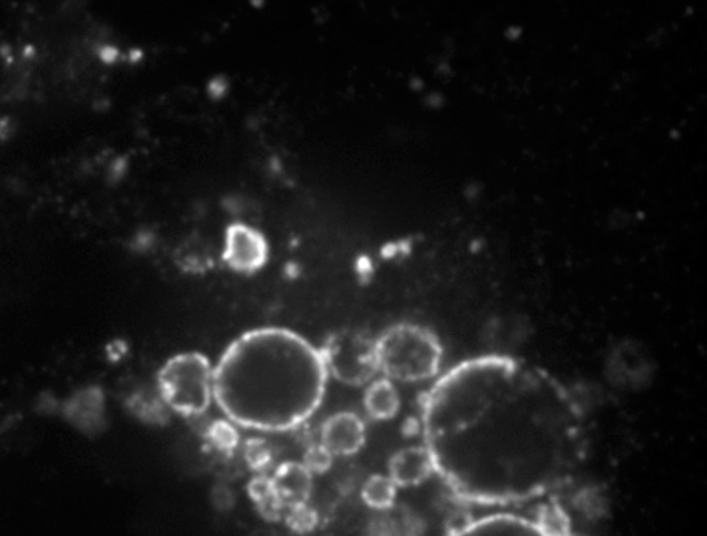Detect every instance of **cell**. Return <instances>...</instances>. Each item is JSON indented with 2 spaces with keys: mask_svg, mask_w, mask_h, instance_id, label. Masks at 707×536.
I'll list each match as a JSON object with an SVG mask.
<instances>
[{
  "mask_svg": "<svg viewBox=\"0 0 707 536\" xmlns=\"http://www.w3.org/2000/svg\"><path fill=\"white\" fill-rule=\"evenodd\" d=\"M422 433L447 487L481 505L532 500L583 460L585 415L553 375L505 356L455 366L422 399Z\"/></svg>",
  "mask_w": 707,
  "mask_h": 536,
  "instance_id": "1",
  "label": "cell"
},
{
  "mask_svg": "<svg viewBox=\"0 0 707 536\" xmlns=\"http://www.w3.org/2000/svg\"><path fill=\"white\" fill-rule=\"evenodd\" d=\"M328 379L309 340L285 328H259L237 337L214 364L213 398L234 425L286 433L320 409Z\"/></svg>",
  "mask_w": 707,
  "mask_h": 536,
  "instance_id": "2",
  "label": "cell"
},
{
  "mask_svg": "<svg viewBox=\"0 0 707 536\" xmlns=\"http://www.w3.org/2000/svg\"><path fill=\"white\" fill-rule=\"evenodd\" d=\"M379 372L392 382L417 383L438 374L443 347L430 329L401 323L376 339Z\"/></svg>",
  "mask_w": 707,
  "mask_h": 536,
  "instance_id": "3",
  "label": "cell"
},
{
  "mask_svg": "<svg viewBox=\"0 0 707 536\" xmlns=\"http://www.w3.org/2000/svg\"><path fill=\"white\" fill-rule=\"evenodd\" d=\"M214 366L198 351L173 356L158 371V395L182 417H198L210 409L213 398Z\"/></svg>",
  "mask_w": 707,
  "mask_h": 536,
  "instance_id": "4",
  "label": "cell"
},
{
  "mask_svg": "<svg viewBox=\"0 0 707 536\" xmlns=\"http://www.w3.org/2000/svg\"><path fill=\"white\" fill-rule=\"evenodd\" d=\"M318 350L329 377L347 387L369 385L379 374L376 339L364 332H332Z\"/></svg>",
  "mask_w": 707,
  "mask_h": 536,
  "instance_id": "5",
  "label": "cell"
},
{
  "mask_svg": "<svg viewBox=\"0 0 707 536\" xmlns=\"http://www.w3.org/2000/svg\"><path fill=\"white\" fill-rule=\"evenodd\" d=\"M222 259L234 272L254 273L267 264L269 245L262 232L237 222L227 227Z\"/></svg>",
  "mask_w": 707,
  "mask_h": 536,
  "instance_id": "6",
  "label": "cell"
},
{
  "mask_svg": "<svg viewBox=\"0 0 707 536\" xmlns=\"http://www.w3.org/2000/svg\"><path fill=\"white\" fill-rule=\"evenodd\" d=\"M366 442V426L353 412H339L323 423L320 444L334 457H348L363 449Z\"/></svg>",
  "mask_w": 707,
  "mask_h": 536,
  "instance_id": "7",
  "label": "cell"
},
{
  "mask_svg": "<svg viewBox=\"0 0 707 536\" xmlns=\"http://www.w3.org/2000/svg\"><path fill=\"white\" fill-rule=\"evenodd\" d=\"M64 417L74 428L85 434L98 433L104 425L106 399L99 388H85L66 399Z\"/></svg>",
  "mask_w": 707,
  "mask_h": 536,
  "instance_id": "8",
  "label": "cell"
},
{
  "mask_svg": "<svg viewBox=\"0 0 707 536\" xmlns=\"http://www.w3.org/2000/svg\"><path fill=\"white\" fill-rule=\"evenodd\" d=\"M433 473V458L425 446L404 447L388 463V476L398 487L423 484Z\"/></svg>",
  "mask_w": 707,
  "mask_h": 536,
  "instance_id": "9",
  "label": "cell"
},
{
  "mask_svg": "<svg viewBox=\"0 0 707 536\" xmlns=\"http://www.w3.org/2000/svg\"><path fill=\"white\" fill-rule=\"evenodd\" d=\"M447 536H542L534 521L514 514H490L463 524Z\"/></svg>",
  "mask_w": 707,
  "mask_h": 536,
  "instance_id": "10",
  "label": "cell"
},
{
  "mask_svg": "<svg viewBox=\"0 0 707 536\" xmlns=\"http://www.w3.org/2000/svg\"><path fill=\"white\" fill-rule=\"evenodd\" d=\"M312 474L301 462H286L278 466L273 473V487L280 495L286 508L301 503H309L312 495Z\"/></svg>",
  "mask_w": 707,
  "mask_h": 536,
  "instance_id": "11",
  "label": "cell"
},
{
  "mask_svg": "<svg viewBox=\"0 0 707 536\" xmlns=\"http://www.w3.org/2000/svg\"><path fill=\"white\" fill-rule=\"evenodd\" d=\"M401 407L395 383L388 379L372 380L364 391V409L377 422H387L398 415Z\"/></svg>",
  "mask_w": 707,
  "mask_h": 536,
  "instance_id": "12",
  "label": "cell"
},
{
  "mask_svg": "<svg viewBox=\"0 0 707 536\" xmlns=\"http://www.w3.org/2000/svg\"><path fill=\"white\" fill-rule=\"evenodd\" d=\"M248 495L256 506L257 513L261 514L265 521L277 522L283 519L286 506L273 487L272 477L265 474L254 476L248 484Z\"/></svg>",
  "mask_w": 707,
  "mask_h": 536,
  "instance_id": "13",
  "label": "cell"
},
{
  "mask_svg": "<svg viewBox=\"0 0 707 536\" xmlns=\"http://www.w3.org/2000/svg\"><path fill=\"white\" fill-rule=\"evenodd\" d=\"M396 493H398V485L390 479V476L374 474L364 482L361 498L369 508L385 511L395 505Z\"/></svg>",
  "mask_w": 707,
  "mask_h": 536,
  "instance_id": "14",
  "label": "cell"
},
{
  "mask_svg": "<svg viewBox=\"0 0 707 536\" xmlns=\"http://www.w3.org/2000/svg\"><path fill=\"white\" fill-rule=\"evenodd\" d=\"M535 527L542 536H570L569 514L565 513L557 501H550L540 508L534 521Z\"/></svg>",
  "mask_w": 707,
  "mask_h": 536,
  "instance_id": "15",
  "label": "cell"
},
{
  "mask_svg": "<svg viewBox=\"0 0 707 536\" xmlns=\"http://www.w3.org/2000/svg\"><path fill=\"white\" fill-rule=\"evenodd\" d=\"M205 438L213 449L222 452V454H232L240 444L237 425L229 422L227 418L211 423L206 430Z\"/></svg>",
  "mask_w": 707,
  "mask_h": 536,
  "instance_id": "16",
  "label": "cell"
},
{
  "mask_svg": "<svg viewBox=\"0 0 707 536\" xmlns=\"http://www.w3.org/2000/svg\"><path fill=\"white\" fill-rule=\"evenodd\" d=\"M286 525L296 533H309L318 524V514L309 503L288 506L283 514Z\"/></svg>",
  "mask_w": 707,
  "mask_h": 536,
  "instance_id": "17",
  "label": "cell"
},
{
  "mask_svg": "<svg viewBox=\"0 0 707 536\" xmlns=\"http://www.w3.org/2000/svg\"><path fill=\"white\" fill-rule=\"evenodd\" d=\"M245 460L253 471L264 474L262 471H265V468L272 462V449L264 439H249L245 444Z\"/></svg>",
  "mask_w": 707,
  "mask_h": 536,
  "instance_id": "18",
  "label": "cell"
},
{
  "mask_svg": "<svg viewBox=\"0 0 707 536\" xmlns=\"http://www.w3.org/2000/svg\"><path fill=\"white\" fill-rule=\"evenodd\" d=\"M332 460H334V455L324 449L321 444H316V446L307 449L301 463L312 476H315V474L326 473L331 468Z\"/></svg>",
  "mask_w": 707,
  "mask_h": 536,
  "instance_id": "19",
  "label": "cell"
},
{
  "mask_svg": "<svg viewBox=\"0 0 707 536\" xmlns=\"http://www.w3.org/2000/svg\"><path fill=\"white\" fill-rule=\"evenodd\" d=\"M219 492H221V495H219L216 490H214L213 493V501H214V506L219 509H229L230 506H232V503H234V497H232V493L229 492V489H218Z\"/></svg>",
  "mask_w": 707,
  "mask_h": 536,
  "instance_id": "20",
  "label": "cell"
}]
</instances>
